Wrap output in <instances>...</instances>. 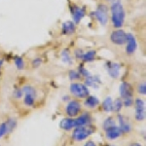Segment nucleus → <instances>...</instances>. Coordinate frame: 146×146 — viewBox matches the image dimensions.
<instances>
[{
    "label": "nucleus",
    "mask_w": 146,
    "mask_h": 146,
    "mask_svg": "<svg viewBox=\"0 0 146 146\" xmlns=\"http://www.w3.org/2000/svg\"><path fill=\"white\" fill-rule=\"evenodd\" d=\"M96 17L100 21L101 25H106L108 17H107V9L106 6L104 5H100L98 8V10L96 12Z\"/></svg>",
    "instance_id": "nucleus-8"
},
{
    "label": "nucleus",
    "mask_w": 146,
    "mask_h": 146,
    "mask_svg": "<svg viewBox=\"0 0 146 146\" xmlns=\"http://www.w3.org/2000/svg\"><path fill=\"white\" fill-rule=\"evenodd\" d=\"M114 126H116V122H115L114 119L111 118V117L107 118L104 122H103V129H104L105 131H107L108 129L112 128V127H114Z\"/></svg>",
    "instance_id": "nucleus-22"
},
{
    "label": "nucleus",
    "mask_w": 146,
    "mask_h": 146,
    "mask_svg": "<svg viewBox=\"0 0 146 146\" xmlns=\"http://www.w3.org/2000/svg\"><path fill=\"white\" fill-rule=\"evenodd\" d=\"M98 103H100V100H98V98H96V96H88V98L85 100V105L90 108H94V107L98 106Z\"/></svg>",
    "instance_id": "nucleus-18"
},
{
    "label": "nucleus",
    "mask_w": 146,
    "mask_h": 146,
    "mask_svg": "<svg viewBox=\"0 0 146 146\" xmlns=\"http://www.w3.org/2000/svg\"><path fill=\"white\" fill-rule=\"evenodd\" d=\"M120 94H121V96L123 98H131L133 96V89H131V85L127 83V82L122 83L121 86H120Z\"/></svg>",
    "instance_id": "nucleus-11"
},
{
    "label": "nucleus",
    "mask_w": 146,
    "mask_h": 146,
    "mask_svg": "<svg viewBox=\"0 0 146 146\" xmlns=\"http://www.w3.org/2000/svg\"><path fill=\"white\" fill-rule=\"evenodd\" d=\"M14 96L16 98H21L23 96V91L22 90H15L14 92Z\"/></svg>",
    "instance_id": "nucleus-32"
},
{
    "label": "nucleus",
    "mask_w": 146,
    "mask_h": 146,
    "mask_svg": "<svg viewBox=\"0 0 146 146\" xmlns=\"http://www.w3.org/2000/svg\"><path fill=\"white\" fill-rule=\"evenodd\" d=\"M94 133V129L88 126L83 127H77L75 131H73L72 137L76 141H82L86 139L88 136H90Z\"/></svg>",
    "instance_id": "nucleus-2"
},
{
    "label": "nucleus",
    "mask_w": 146,
    "mask_h": 146,
    "mask_svg": "<svg viewBox=\"0 0 146 146\" xmlns=\"http://www.w3.org/2000/svg\"><path fill=\"white\" fill-rule=\"evenodd\" d=\"M60 128L65 131H69L72 128H75V124H74V119H70V118H65L62 120L60 124Z\"/></svg>",
    "instance_id": "nucleus-16"
},
{
    "label": "nucleus",
    "mask_w": 146,
    "mask_h": 146,
    "mask_svg": "<svg viewBox=\"0 0 146 146\" xmlns=\"http://www.w3.org/2000/svg\"><path fill=\"white\" fill-rule=\"evenodd\" d=\"M110 39L116 45H124L127 42V33L121 29L115 30L110 35Z\"/></svg>",
    "instance_id": "nucleus-4"
},
{
    "label": "nucleus",
    "mask_w": 146,
    "mask_h": 146,
    "mask_svg": "<svg viewBox=\"0 0 146 146\" xmlns=\"http://www.w3.org/2000/svg\"><path fill=\"white\" fill-rule=\"evenodd\" d=\"M23 94H25V95H31L33 96H36V92L32 87L30 86H25L23 88Z\"/></svg>",
    "instance_id": "nucleus-25"
},
{
    "label": "nucleus",
    "mask_w": 146,
    "mask_h": 146,
    "mask_svg": "<svg viewBox=\"0 0 146 146\" xmlns=\"http://www.w3.org/2000/svg\"><path fill=\"white\" fill-rule=\"evenodd\" d=\"M118 121H119V125H120L119 128L121 129L122 133H129V131H131V125H129V121L127 120V118H125V117L122 116V115H119Z\"/></svg>",
    "instance_id": "nucleus-14"
},
{
    "label": "nucleus",
    "mask_w": 146,
    "mask_h": 146,
    "mask_svg": "<svg viewBox=\"0 0 146 146\" xmlns=\"http://www.w3.org/2000/svg\"><path fill=\"white\" fill-rule=\"evenodd\" d=\"M110 146H115V145H110Z\"/></svg>",
    "instance_id": "nucleus-38"
},
{
    "label": "nucleus",
    "mask_w": 146,
    "mask_h": 146,
    "mask_svg": "<svg viewBox=\"0 0 146 146\" xmlns=\"http://www.w3.org/2000/svg\"><path fill=\"white\" fill-rule=\"evenodd\" d=\"M2 64H3V62H2V60H0V67L2 66Z\"/></svg>",
    "instance_id": "nucleus-37"
},
{
    "label": "nucleus",
    "mask_w": 146,
    "mask_h": 146,
    "mask_svg": "<svg viewBox=\"0 0 146 146\" xmlns=\"http://www.w3.org/2000/svg\"><path fill=\"white\" fill-rule=\"evenodd\" d=\"M35 100V96H31V95H25V100H23V102H25V105L27 106H32Z\"/></svg>",
    "instance_id": "nucleus-24"
},
{
    "label": "nucleus",
    "mask_w": 146,
    "mask_h": 146,
    "mask_svg": "<svg viewBox=\"0 0 146 146\" xmlns=\"http://www.w3.org/2000/svg\"><path fill=\"white\" fill-rule=\"evenodd\" d=\"M75 31V25L72 22H65L62 23V33L72 34Z\"/></svg>",
    "instance_id": "nucleus-17"
},
{
    "label": "nucleus",
    "mask_w": 146,
    "mask_h": 146,
    "mask_svg": "<svg viewBox=\"0 0 146 146\" xmlns=\"http://www.w3.org/2000/svg\"><path fill=\"white\" fill-rule=\"evenodd\" d=\"M122 133H122L121 129L117 126H114L106 131V137L108 139H116L122 135Z\"/></svg>",
    "instance_id": "nucleus-12"
},
{
    "label": "nucleus",
    "mask_w": 146,
    "mask_h": 146,
    "mask_svg": "<svg viewBox=\"0 0 146 146\" xmlns=\"http://www.w3.org/2000/svg\"><path fill=\"white\" fill-rule=\"evenodd\" d=\"M135 119L137 121H142L145 119V103L144 100L137 98L135 102Z\"/></svg>",
    "instance_id": "nucleus-5"
},
{
    "label": "nucleus",
    "mask_w": 146,
    "mask_h": 146,
    "mask_svg": "<svg viewBox=\"0 0 146 146\" xmlns=\"http://www.w3.org/2000/svg\"><path fill=\"white\" fill-rule=\"evenodd\" d=\"M79 73H80V75H83V76H85V77L90 76V73L87 71V70L85 69L83 66H80L79 67Z\"/></svg>",
    "instance_id": "nucleus-31"
},
{
    "label": "nucleus",
    "mask_w": 146,
    "mask_h": 146,
    "mask_svg": "<svg viewBox=\"0 0 146 146\" xmlns=\"http://www.w3.org/2000/svg\"><path fill=\"white\" fill-rule=\"evenodd\" d=\"M106 66H107L108 74L114 79L118 78V76L120 75V68H121L120 64L115 63V62H108L106 64Z\"/></svg>",
    "instance_id": "nucleus-10"
},
{
    "label": "nucleus",
    "mask_w": 146,
    "mask_h": 146,
    "mask_svg": "<svg viewBox=\"0 0 146 146\" xmlns=\"http://www.w3.org/2000/svg\"><path fill=\"white\" fill-rule=\"evenodd\" d=\"M85 84L87 86H92V87H98V85L100 84V80L98 77H93V76H88L86 78V81H85Z\"/></svg>",
    "instance_id": "nucleus-19"
},
{
    "label": "nucleus",
    "mask_w": 146,
    "mask_h": 146,
    "mask_svg": "<svg viewBox=\"0 0 146 146\" xmlns=\"http://www.w3.org/2000/svg\"><path fill=\"white\" fill-rule=\"evenodd\" d=\"M71 12L73 14V19H74L75 23H80V21H81L85 16V11L83 8L73 7V8H71Z\"/></svg>",
    "instance_id": "nucleus-15"
},
{
    "label": "nucleus",
    "mask_w": 146,
    "mask_h": 146,
    "mask_svg": "<svg viewBox=\"0 0 146 146\" xmlns=\"http://www.w3.org/2000/svg\"><path fill=\"white\" fill-rule=\"evenodd\" d=\"M62 62H63L69 63V64H71V63H72L71 56H70L69 53H68V51H67V50H65V51H63V52H62Z\"/></svg>",
    "instance_id": "nucleus-26"
},
{
    "label": "nucleus",
    "mask_w": 146,
    "mask_h": 146,
    "mask_svg": "<svg viewBox=\"0 0 146 146\" xmlns=\"http://www.w3.org/2000/svg\"><path fill=\"white\" fill-rule=\"evenodd\" d=\"M123 107V100H120V98H117L115 101H113V104H112V110L113 111H116L118 112L120 110L122 109Z\"/></svg>",
    "instance_id": "nucleus-23"
},
{
    "label": "nucleus",
    "mask_w": 146,
    "mask_h": 146,
    "mask_svg": "<svg viewBox=\"0 0 146 146\" xmlns=\"http://www.w3.org/2000/svg\"><path fill=\"white\" fill-rule=\"evenodd\" d=\"M16 127V121L13 119L8 120L5 123L0 124V138L3 137L4 135H6L7 133H11Z\"/></svg>",
    "instance_id": "nucleus-7"
},
{
    "label": "nucleus",
    "mask_w": 146,
    "mask_h": 146,
    "mask_svg": "<svg viewBox=\"0 0 146 146\" xmlns=\"http://www.w3.org/2000/svg\"><path fill=\"white\" fill-rule=\"evenodd\" d=\"M112 23L115 27H121L125 21V11L120 2H115L111 6Z\"/></svg>",
    "instance_id": "nucleus-1"
},
{
    "label": "nucleus",
    "mask_w": 146,
    "mask_h": 146,
    "mask_svg": "<svg viewBox=\"0 0 146 146\" xmlns=\"http://www.w3.org/2000/svg\"><path fill=\"white\" fill-rule=\"evenodd\" d=\"M83 54L84 53L82 52V50H79V49L75 51V56H76L78 58H82V56H83Z\"/></svg>",
    "instance_id": "nucleus-34"
},
{
    "label": "nucleus",
    "mask_w": 146,
    "mask_h": 146,
    "mask_svg": "<svg viewBox=\"0 0 146 146\" xmlns=\"http://www.w3.org/2000/svg\"><path fill=\"white\" fill-rule=\"evenodd\" d=\"M15 64L17 66L18 69H23V66H25V62H23L22 58H15Z\"/></svg>",
    "instance_id": "nucleus-27"
},
{
    "label": "nucleus",
    "mask_w": 146,
    "mask_h": 146,
    "mask_svg": "<svg viewBox=\"0 0 146 146\" xmlns=\"http://www.w3.org/2000/svg\"><path fill=\"white\" fill-rule=\"evenodd\" d=\"M133 104V98H126L123 101V105H125L126 107H129Z\"/></svg>",
    "instance_id": "nucleus-29"
},
{
    "label": "nucleus",
    "mask_w": 146,
    "mask_h": 146,
    "mask_svg": "<svg viewBox=\"0 0 146 146\" xmlns=\"http://www.w3.org/2000/svg\"><path fill=\"white\" fill-rule=\"evenodd\" d=\"M136 47H137V45H136V40L135 38V36L131 33L127 34V48H126L127 53L129 55H133L136 50Z\"/></svg>",
    "instance_id": "nucleus-9"
},
{
    "label": "nucleus",
    "mask_w": 146,
    "mask_h": 146,
    "mask_svg": "<svg viewBox=\"0 0 146 146\" xmlns=\"http://www.w3.org/2000/svg\"><path fill=\"white\" fill-rule=\"evenodd\" d=\"M112 104H113V100L110 96H107L102 102V107L104 109V111L106 112H110L112 111Z\"/></svg>",
    "instance_id": "nucleus-20"
},
{
    "label": "nucleus",
    "mask_w": 146,
    "mask_h": 146,
    "mask_svg": "<svg viewBox=\"0 0 146 146\" xmlns=\"http://www.w3.org/2000/svg\"><path fill=\"white\" fill-rule=\"evenodd\" d=\"M81 110V104L77 100H70L66 106V113L69 117H75Z\"/></svg>",
    "instance_id": "nucleus-6"
},
{
    "label": "nucleus",
    "mask_w": 146,
    "mask_h": 146,
    "mask_svg": "<svg viewBox=\"0 0 146 146\" xmlns=\"http://www.w3.org/2000/svg\"><path fill=\"white\" fill-rule=\"evenodd\" d=\"M80 77H81L80 73L77 72V71H75V70H71V71L69 72V79H71V80H78V79H80Z\"/></svg>",
    "instance_id": "nucleus-28"
},
{
    "label": "nucleus",
    "mask_w": 146,
    "mask_h": 146,
    "mask_svg": "<svg viewBox=\"0 0 146 146\" xmlns=\"http://www.w3.org/2000/svg\"><path fill=\"white\" fill-rule=\"evenodd\" d=\"M91 122V117L89 114L85 113V114L81 115L80 117H78L77 119H74V124H75V128L77 127H83V126H88Z\"/></svg>",
    "instance_id": "nucleus-13"
},
{
    "label": "nucleus",
    "mask_w": 146,
    "mask_h": 146,
    "mask_svg": "<svg viewBox=\"0 0 146 146\" xmlns=\"http://www.w3.org/2000/svg\"><path fill=\"white\" fill-rule=\"evenodd\" d=\"M85 146H96V143L94 142V141H92V140H89L88 142L85 144Z\"/></svg>",
    "instance_id": "nucleus-35"
},
{
    "label": "nucleus",
    "mask_w": 146,
    "mask_h": 146,
    "mask_svg": "<svg viewBox=\"0 0 146 146\" xmlns=\"http://www.w3.org/2000/svg\"><path fill=\"white\" fill-rule=\"evenodd\" d=\"M70 92L72 93V95L80 98H87L89 96V90L86 85L80 83H73L70 85Z\"/></svg>",
    "instance_id": "nucleus-3"
},
{
    "label": "nucleus",
    "mask_w": 146,
    "mask_h": 146,
    "mask_svg": "<svg viewBox=\"0 0 146 146\" xmlns=\"http://www.w3.org/2000/svg\"><path fill=\"white\" fill-rule=\"evenodd\" d=\"M96 55V53L95 51H89V52H87V53L83 54L82 60H83L84 62H92V60H94Z\"/></svg>",
    "instance_id": "nucleus-21"
},
{
    "label": "nucleus",
    "mask_w": 146,
    "mask_h": 146,
    "mask_svg": "<svg viewBox=\"0 0 146 146\" xmlns=\"http://www.w3.org/2000/svg\"><path fill=\"white\" fill-rule=\"evenodd\" d=\"M138 93L140 95H146V85L145 83H142L138 86Z\"/></svg>",
    "instance_id": "nucleus-30"
},
{
    "label": "nucleus",
    "mask_w": 146,
    "mask_h": 146,
    "mask_svg": "<svg viewBox=\"0 0 146 146\" xmlns=\"http://www.w3.org/2000/svg\"><path fill=\"white\" fill-rule=\"evenodd\" d=\"M129 146H141L139 143H133L131 145H129Z\"/></svg>",
    "instance_id": "nucleus-36"
},
{
    "label": "nucleus",
    "mask_w": 146,
    "mask_h": 146,
    "mask_svg": "<svg viewBox=\"0 0 146 146\" xmlns=\"http://www.w3.org/2000/svg\"><path fill=\"white\" fill-rule=\"evenodd\" d=\"M41 62L42 60L40 58H35L34 60H32V65H33V67H38L41 64Z\"/></svg>",
    "instance_id": "nucleus-33"
}]
</instances>
